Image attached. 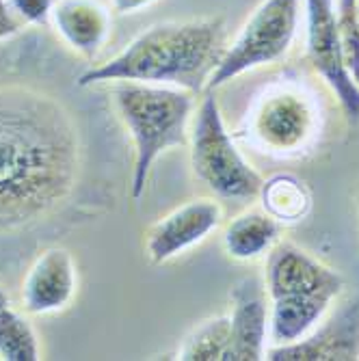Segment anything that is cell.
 Wrapping results in <instances>:
<instances>
[{"label":"cell","mask_w":359,"mask_h":361,"mask_svg":"<svg viewBox=\"0 0 359 361\" xmlns=\"http://www.w3.org/2000/svg\"><path fill=\"white\" fill-rule=\"evenodd\" d=\"M80 178L74 115L46 93L0 87V236L54 219L74 200Z\"/></svg>","instance_id":"cell-1"},{"label":"cell","mask_w":359,"mask_h":361,"mask_svg":"<svg viewBox=\"0 0 359 361\" xmlns=\"http://www.w3.org/2000/svg\"><path fill=\"white\" fill-rule=\"evenodd\" d=\"M221 18L158 22L145 28L113 59L85 70L76 85L87 89L107 82H147L206 91V82L223 54Z\"/></svg>","instance_id":"cell-2"},{"label":"cell","mask_w":359,"mask_h":361,"mask_svg":"<svg viewBox=\"0 0 359 361\" xmlns=\"http://www.w3.org/2000/svg\"><path fill=\"white\" fill-rule=\"evenodd\" d=\"M344 290L338 271L295 243H277L267 257L264 292L271 301L269 338L273 346L312 334Z\"/></svg>","instance_id":"cell-3"},{"label":"cell","mask_w":359,"mask_h":361,"mask_svg":"<svg viewBox=\"0 0 359 361\" xmlns=\"http://www.w3.org/2000/svg\"><path fill=\"white\" fill-rule=\"evenodd\" d=\"M113 104L135 149L130 192L141 200L156 160L169 149L188 147L195 93L167 85L115 82Z\"/></svg>","instance_id":"cell-4"},{"label":"cell","mask_w":359,"mask_h":361,"mask_svg":"<svg viewBox=\"0 0 359 361\" xmlns=\"http://www.w3.org/2000/svg\"><path fill=\"white\" fill-rule=\"evenodd\" d=\"M188 154L193 176L221 200L245 202L260 197L264 178L236 147L214 91H206L200 106H195Z\"/></svg>","instance_id":"cell-5"},{"label":"cell","mask_w":359,"mask_h":361,"mask_svg":"<svg viewBox=\"0 0 359 361\" xmlns=\"http://www.w3.org/2000/svg\"><path fill=\"white\" fill-rule=\"evenodd\" d=\"M299 18L301 0H262L223 50L206 91H217L247 72L281 61L295 44Z\"/></svg>","instance_id":"cell-6"},{"label":"cell","mask_w":359,"mask_h":361,"mask_svg":"<svg viewBox=\"0 0 359 361\" xmlns=\"http://www.w3.org/2000/svg\"><path fill=\"white\" fill-rule=\"evenodd\" d=\"M318 133V109L297 87H273L247 115V139L275 156L301 154Z\"/></svg>","instance_id":"cell-7"},{"label":"cell","mask_w":359,"mask_h":361,"mask_svg":"<svg viewBox=\"0 0 359 361\" xmlns=\"http://www.w3.org/2000/svg\"><path fill=\"white\" fill-rule=\"evenodd\" d=\"M305 54L314 72L336 95L348 123H359V85L348 74L336 20V0H303Z\"/></svg>","instance_id":"cell-8"},{"label":"cell","mask_w":359,"mask_h":361,"mask_svg":"<svg viewBox=\"0 0 359 361\" xmlns=\"http://www.w3.org/2000/svg\"><path fill=\"white\" fill-rule=\"evenodd\" d=\"M223 225V206L212 197L188 200L152 223L143 236V251L152 264L165 262L186 253L204 243Z\"/></svg>","instance_id":"cell-9"},{"label":"cell","mask_w":359,"mask_h":361,"mask_svg":"<svg viewBox=\"0 0 359 361\" xmlns=\"http://www.w3.org/2000/svg\"><path fill=\"white\" fill-rule=\"evenodd\" d=\"M78 292V267L70 249L48 247L35 255L22 281V310L48 316L70 307Z\"/></svg>","instance_id":"cell-10"},{"label":"cell","mask_w":359,"mask_h":361,"mask_svg":"<svg viewBox=\"0 0 359 361\" xmlns=\"http://www.w3.org/2000/svg\"><path fill=\"white\" fill-rule=\"evenodd\" d=\"M271 361H334V359H359V301L344 305L329 320L320 324L305 338L269 346L267 357Z\"/></svg>","instance_id":"cell-11"},{"label":"cell","mask_w":359,"mask_h":361,"mask_svg":"<svg viewBox=\"0 0 359 361\" xmlns=\"http://www.w3.org/2000/svg\"><path fill=\"white\" fill-rule=\"evenodd\" d=\"M230 346L225 361H260L267 357L269 310L264 288L257 279L245 277L232 288Z\"/></svg>","instance_id":"cell-12"},{"label":"cell","mask_w":359,"mask_h":361,"mask_svg":"<svg viewBox=\"0 0 359 361\" xmlns=\"http://www.w3.org/2000/svg\"><path fill=\"white\" fill-rule=\"evenodd\" d=\"M50 18L61 39L89 61L109 42L111 11L100 0H54Z\"/></svg>","instance_id":"cell-13"},{"label":"cell","mask_w":359,"mask_h":361,"mask_svg":"<svg viewBox=\"0 0 359 361\" xmlns=\"http://www.w3.org/2000/svg\"><path fill=\"white\" fill-rule=\"evenodd\" d=\"M281 223L264 208H251L236 214L223 229V251L236 262H253L279 243Z\"/></svg>","instance_id":"cell-14"},{"label":"cell","mask_w":359,"mask_h":361,"mask_svg":"<svg viewBox=\"0 0 359 361\" xmlns=\"http://www.w3.org/2000/svg\"><path fill=\"white\" fill-rule=\"evenodd\" d=\"M260 200L262 208L279 223H297L308 216L312 208V195L305 182L292 173H279L264 180Z\"/></svg>","instance_id":"cell-15"},{"label":"cell","mask_w":359,"mask_h":361,"mask_svg":"<svg viewBox=\"0 0 359 361\" xmlns=\"http://www.w3.org/2000/svg\"><path fill=\"white\" fill-rule=\"evenodd\" d=\"M0 359L5 361H37L42 344L30 320L9 305L0 307Z\"/></svg>","instance_id":"cell-16"},{"label":"cell","mask_w":359,"mask_h":361,"mask_svg":"<svg viewBox=\"0 0 359 361\" xmlns=\"http://www.w3.org/2000/svg\"><path fill=\"white\" fill-rule=\"evenodd\" d=\"M230 346V318L212 316L193 326L182 340L176 359L182 361H225Z\"/></svg>","instance_id":"cell-17"},{"label":"cell","mask_w":359,"mask_h":361,"mask_svg":"<svg viewBox=\"0 0 359 361\" xmlns=\"http://www.w3.org/2000/svg\"><path fill=\"white\" fill-rule=\"evenodd\" d=\"M359 0H338L336 20H338V37L342 48V59L348 74L359 85Z\"/></svg>","instance_id":"cell-18"},{"label":"cell","mask_w":359,"mask_h":361,"mask_svg":"<svg viewBox=\"0 0 359 361\" xmlns=\"http://www.w3.org/2000/svg\"><path fill=\"white\" fill-rule=\"evenodd\" d=\"M7 3L24 24H46L54 7V0H7Z\"/></svg>","instance_id":"cell-19"},{"label":"cell","mask_w":359,"mask_h":361,"mask_svg":"<svg viewBox=\"0 0 359 361\" xmlns=\"http://www.w3.org/2000/svg\"><path fill=\"white\" fill-rule=\"evenodd\" d=\"M24 22L11 11L7 0H0V42L13 37L16 32H20Z\"/></svg>","instance_id":"cell-20"},{"label":"cell","mask_w":359,"mask_h":361,"mask_svg":"<svg viewBox=\"0 0 359 361\" xmlns=\"http://www.w3.org/2000/svg\"><path fill=\"white\" fill-rule=\"evenodd\" d=\"M154 3L156 0H113V9L117 13H137Z\"/></svg>","instance_id":"cell-21"},{"label":"cell","mask_w":359,"mask_h":361,"mask_svg":"<svg viewBox=\"0 0 359 361\" xmlns=\"http://www.w3.org/2000/svg\"><path fill=\"white\" fill-rule=\"evenodd\" d=\"M3 305H9V297H7V292L0 288V307H3Z\"/></svg>","instance_id":"cell-22"},{"label":"cell","mask_w":359,"mask_h":361,"mask_svg":"<svg viewBox=\"0 0 359 361\" xmlns=\"http://www.w3.org/2000/svg\"><path fill=\"white\" fill-rule=\"evenodd\" d=\"M357 16H359V5H357Z\"/></svg>","instance_id":"cell-23"}]
</instances>
